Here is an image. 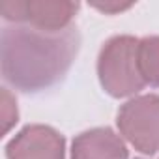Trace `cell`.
Masks as SVG:
<instances>
[{"instance_id": "obj_9", "label": "cell", "mask_w": 159, "mask_h": 159, "mask_svg": "<svg viewBox=\"0 0 159 159\" xmlns=\"http://www.w3.org/2000/svg\"><path fill=\"white\" fill-rule=\"evenodd\" d=\"M96 10L103 11V13H118V11H124L127 8H131L133 4H118V2H105V4H92Z\"/></svg>"}, {"instance_id": "obj_2", "label": "cell", "mask_w": 159, "mask_h": 159, "mask_svg": "<svg viewBox=\"0 0 159 159\" xmlns=\"http://www.w3.org/2000/svg\"><path fill=\"white\" fill-rule=\"evenodd\" d=\"M98 77L111 98H135L146 86L139 67V39L127 34L107 39L98 56Z\"/></svg>"}, {"instance_id": "obj_5", "label": "cell", "mask_w": 159, "mask_h": 159, "mask_svg": "<svg viewBox=\"0 0 159 159\" xmlns=\"http://www.w3.org/2000/svg\"><path fill=\"white\" fill-rule=\"evenodd\" d=\"M6 159H66V139L51 125H25L6 144Z\"/></svg>"}, {"instance_id": "obj_6", "label": "cell", "mask_w": 159, "mask_h": 159, "mask_svg": "<svg viewBox=\"0 0 159 159\" xmlns=\"http://www.w3.org/2000/svg\"><path fill=\"white\" fill-rule=\"evenodd\" d=\"M71 159H127V146L111 127H94L73 139Z\"/></svg>"}, {"instance_id": "obj_8", "label": "cell", "mask_w": 159, "mask_h": 159, "mask_svg": "<svg viewBox=\"0 0 159 159\" xmlns=\"http://www.w3.org/2000/svg\"><path fill=\"white\" fill-rule=\"evenodd\" d=\"M17 120H19V111L15 96H11L8 88H2V133L8 135L10 129L17 124Z\"/></svg>"}, {"instance_id": "obj_1", "label": "cell", "mask_w": 159, "mask_h": 159, "mask_svg": "<svg viewBox=\"0 0 159 159\" xmlns=\"http://www.w3.org/2000/svg\"><path fill=\"white\" fill-rule=\"evenodd\" d=\"M81 36L77 26L45 32L26 25L2 28V75L13 88L36 94L58 84L69 71Z\"/></svg>"}, {"instance_id": "obj_4", "label": "cell", "mask_w": 159, "mask_h": 159, "mask_svg": "<svg viewBox=\"0 0 159 159\" xmlns=\"http://www.w3.org/2000/svg\"><path fill=\"white\" fill-rule=\"evenodd\" d=\"M77 2L69 0H6L0 6L8 25H26L45 32H62L73 26Z\"/></svg>"}, {"instance_id": "obj_7", "label": "cell", "mask_w": 159, "mask_h": 159, "mask_svg": "<svg viewBox=\"0 0 159 159\" xmlns=\"http://www.w3.org/2000/svg\"><path fill=\"white\" fill-rule=\"evenodd\" d=\"M139 67L146 86L159 88V36L139 39Z\"/></svg>"}, {"instance_id": "obj_3", "label": "cell", "mask_w": 159, "mask_h": 159, "mask_svg": "<svg viewBox=\"0 0 159 159\" xmlns=\"http://www.w3.org/2000/svg\"><path fill=\"white\" fill-rule=\"evenodd\" d=\"M116 125L135 150L144 155L159 152V94L135 96L125 101L116 116Z\"/></svg>"}]
</instances>
